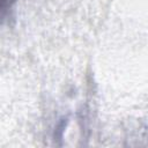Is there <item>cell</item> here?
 I'll return each mask as SVG.
<instances>
[{"label": "cell", "instance_id": "cell-1", "mask_svg": "<svg viewBox=\"0 0 148 148\" xmlns=\"http://www.w3.org/2000/svg\"><path fill=\"white\" fill-rule=\"evenodd\" d=\"M3 1H6V0H3Z\"/></svg>", "mask_w": 148, "mask_h": 148}]
</instances>
